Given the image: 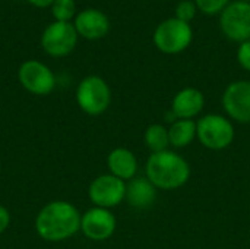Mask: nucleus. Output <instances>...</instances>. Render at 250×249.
Listing matches in <instances>:
<instances>
[{
  "mask_svg": "<svg viewBox=\"0 0 250 249\" xmlns=\"http://www.w3.org/2000/svg\"><path fill=\"white\" fill-rule=\"evenodd\" d=\"M81 219L79 210L69 201H51L38 211L35 230L47 242H62L81 230Z\"/></svg>",
  "mask_w": 250,
  "mask_h": 249,
  "instance_id": "f257e3e1",
  "label": "nucleus"
},
{
  "mask_svg": "<svg viewBox=\"0 0 250 249\" xmlns=\"http://www.w3.org/2000/svg\"><path fill=\"white\" fill-rule=\"evenodd\" d=\"M145 173L157 189L174 191L188 183L190 178V166L177 153L166 150L149 156Z\"/></svg>",
  "mask_w": 250,
  "mask_h": 249,
  "instance_id": "f03ea898",
  "label": "nucleus"
},
{
  "mask_svg": "<svg viewBox=\"0 0 250 249\" xmlns=\"http://www.w3.org/2000/svg\"><path fill=\"white\" fill-rule=\"evenodd\" d=\"M152 40L155 47L161 53L179 54L190 45L193 40V31L190 23L183 22L173 16L163 21L155 28Z\"/></svg>",
  "mask_w": 250,
  "mask_h": 249,
  "instance_id": "7ed1b4c3",
  "label": "nucleus"
},
{
  "mask_svg": "<svg viewBox=\"0 0 250 249\" xmlns=\"http://www.w3.org/2000/svg\"><path fill=\"white\" fill-rule=\"evenodd\" d=\"M75 97L83 113L89 116H98L110 107L111 90L101 76L89 75L79 82Z\"/></svg>",
  "mask_w": 250,
  "mask_h": 249,
  "instance_id": "20e7f679",
  "label": "nucleus"
},
{
  "mask_svg": "<svg viewBox=\"0 0 250 249\" xmlns=\"http://www.w3.org/2000/svg\"><path fill=\"white\" fill-rule=\"evenodd\" d=\"M196 138L205 148L221 151L231 145L234 126L226 116L214 113L205 114L196 122Z\"/></svg>",
  "mask_w": 250,
  "mask_h": 249,
  "instance_id": "39448f33",
  "label": "nucleus"
},
{
  "mask_svg": "<svg viewBox=\"0 0 250 249\" xmlns=\"http://www.w3.org/2000/svg\"><path fill=\"white\" fill-rule=\"evenodd\" d=\"M78 37L73 23L54 21L41 35V47L51 57H64L75 50Z\"/></svg>",
  "mask_w": 250,
  "mask_h": 249,
  "instance_id": "423d86ee",
  "label": "nucleus"
},
{
  "mask_svg": "<svg viewBox=\"0 0 250 249\" xmlns=\"http://www.w3.org/2000/svg\"><path fill=\"white\" fill-rule=\"evenodd\" d=\"M220 28L223 34L237 43L250 40V3L243 0L231 1L220 13Z\"/></svg>",
  "mask_w": 250,
  "mask_h": 249,
  "instance_id": "0eeeda50",
  "label": "nucleus"
},
{
  "mask_svg": "<svg viewBox=\"0 0 250 249\" xmlns=\"http://www.w3.org/2000/svg\"><path fill=\"white\" fill-rule=\"evenodd\" d=\"M88 197L94 207L110 210L126 200V182L110 173L100 175L91 182Z\"/></svg>",
  "mask_w": 250,
  "mask_h": 249,
  "instance_id": "6e6552de",
  "label": "nucleus"
},
{
  "mask_svg": "<svg viewBox=\"0 0 250 249\" xmlns=\"http://www.w3.org/2000/svg\"><path fill=\"white\" fill-rule=\"evenodd\" d=\"M19 84L34 95H48L56 88V75L40 60H26L18 70Z\"/></svg>",
  "mask_w": 250,
  "mask_h": 249,
  "instance_id": "1a4fd4ad",
  "label": "nucleus"
},
{
  "mask_svg": "<svg viewBox=\"0 0 250 249\" xmlns=\"http://www.w3.org/2000/svg\"><path fill=\"white\" fill-rule=\"evenodd\" d=\"M117 220L114 214L107 208L92 207L82 214L81 232L85 238L101 242L110 239L116 232Z\"/></svg>",
  "mask_w": 250,
  "mask_h": 249,
  "instance_id": "9d476101",
  "label": "nucleus"
},
{
  "mask_svg": "<svg viewBox=\"0 0 250 249\" xmlns=\"http://www.w3.org/2000/svg\"><path fill=\"white\" fill-rule=\"evenodd\" d=\"M227 116L239 123H250V81L231 82L221 98Z\"/></svg>",
  "mask_w": 250,
  "mask_h": 249,
  "instance_id": "9b49d317",
  "label": "nucleus"
},
{
  "mask_svg": "<svg viewBox=\"0 0 250 249\" xmlns=\"http://www.w3.org/2000/svg\"><path fill=\"white\" fill-rule=\"evenodd\" d=\"M75 29L78 35L86 40H100L110 31V21L107 15L98 9H85L75 16Z\"/></svg>",
  "mask_w": 250,
  "mask_h": 249,
  "instance_id": "f8f14e48",
  "label": "nucleus"
},
{
  "mask_svg": "<svg viewBox=\"0 0 250 249\" xmlns=\"http://www.w3.org/2000/svg\"><path fill=\"white\" fill-rule=\"evenodd\" d=\"M205 106V97L201 90L188 87L180 90L171 103V113L174 119H189L196 117Z\"/></svg>",
  "mask_w": 250,
  "mask_h": 249,
  "instance_id": "ddd939ff",
  "label": "nucleus"
},
{
  "mask_svg": "<svg viewBox=\"0 0 250 249\" xmlns=\"http://www.w3.org/2000/svg\"><path fill=\"white\" fill-rule=\"evenodd\" d=\"M107 167L110 175L129 182L136 178L138 173V160L135 154L123 147L114 148L107 156Z\"/></svg>",
  "mask_w": 250,
  "mask_h": 249,
  "instance_id": "4468645a",
  "label": "nucleus"
},
{
  "mask_svg": "<svg viewBox=\"0 0 250 249\" xmlns=\"http://www.w3.org/2000/svg\"><path fill=\"white\" fill-rule=\"evenodd\" d=\"M157 198V188L148 178H133L126 185V201L133 208H148Z\"/></svg>",
  "mask_w": 250,
  "mask_h": 249,
  "instance_id": "2eb2a0df",
  "label": "nucleus"
},
{
  "mask_svg": "<svg viewBox=\"0 0 250 249\" xmlns=\"http://www.w3.org/2000/svg\"><path fill=\"white\" fill-rule=\"evenodd\" d=\"M196 138V123L189 119H177L168 128L170 145L176 148H185Z\"/></svg>",
  "mask_w": 250,
  "mask_h": 249,
  "instance_id": "dca6fc26",
  "label": "nucleus"
},
{
  "mask_svg": "<svg viewBox=\"0 0 250 249\" xmlns=\"http://www.w3.org/2000/svg\"><path fill=\"white\" fill-rule=\"evenodd\" d=\"M146 147L151 150V153H161L168 150L170 139H168V129L164 125L154 123L149 125L144 135Z\"/></svg>",
  "mask_w": 250,
  "mask_h": 249,
  "instance_id": "f3484780",
  "label": "nucleus"
},
{
  "mask_svg": "<svg viewBox=\"0 0 250 249\" xmlns=\"http://www.w3.org/2000/svg\"><path fill=\"white\" fill-rule=\"evenodd\" d=\"M51 13L57 22H70L76 16V3L75 0H54Z\"/></svg>",
  "mask_w": 250,
  "mask_h": 249,
  "instance_id": "a211bd4d",
  "label": "nucleus"
},
{
  "mask_svg": "<svg viewBox=\"0 0 250 249\" xmlns=\"http://www.w3.org/2000/svg\"><path fill=\"white\" fill-rule=\"evenodd\" d=\"M198 10H201L205 15H217L221 13L231 0H193Z\"/></svg>",
  "mask_w": 250,
  "mask_h": 249,
  "instance_id": "6ab92c4d",
  "label": "nucleus"
},
{
  "mask_svg": "<svg viewBox=\"0 0 250 249\" xmlns=\"http://www.w3.org/2000/svg\"><path fill=\"white\" fill-rule=\"evenodd\" d=\"M196 10H198V7H196L195 1H192V0H183V1H180L176 6L174 18H177V19H180L183 22L190 23L193 21V18L196 16Z\"/></svg>",
  "mask_w": 250,
  "mask_h": 249,
  "instance_id": "aec40b11",
  "label": "nucleus"
},
{
  "mask_svg": "<svg viewBox=\"0 0 250 249\" xmlns=\"http://www.w3.org/2000/svg\"><path fill=\"white\" fill-rule=\"evenodd\" d=\"M237 62L245 70L250 72V40L240 43L237 48Z\"/></svg>",
  "mask_w": 250,
  "mask_h": 249,
  "instance_id": "412c9836",
  "label": "nucleus"
},
{
  "mask_svg": "<svg viewBox=\"0 0 250 249\" xmlns=\"http://www.w3.org/2000/svg\"><path fill=\"white\" fill-rule=\"evenodd\" d=\"M10 225V213L4 205H0V235L9 227Z\"/></svg>",
  "mask_w": 250,
  "mask_h": 249,
  "instance_id": "4be33fe9",
  "label": "nucleus"
},
{
  "mask_svg": "<svg viewBox=\"0 0 250 249\" xmlns=\"http://www.w3.org/2000/svg\"><path fill=\"white\" fill-rule=\"evenodd\" d=\"M28 1H29L32 6L42 9V7H51V4H53L54 0H28Z\"/></svg>",
  "mask_w": 250,
  "mask_h": 249,
  "instance_id": "5701e85b",
  "label": "nucleus"
},
{
  "mask_svg": "<svg viewBox=\"0 0 250 249\" xmlns=\"http://www.w3.org/2000/svg\"><path fill=\"white\" fill-rule=\"evenodd\" d=\"M0 173H1V163H0Z\"/></svg>",
  "mask_w": 250,
  "mask_h": 249,
  "instance_id": "b1692460",
  "label": "nucleus"
},
{
  "mask_svg": "<svg viewBox=\"0 0 250 249\" xmlns=\"http://www.w3.org/2000/svg\"><path fill=\"white\" fill-rule=\"evenodd\" d=\"M243 1H249V3H250V0H243Z\"/></svg>",
  "mask_w": 250,
  "mask_h": 249,
  "instance_id": "393cba45",
  "label": "nucleus"
}]
</instances>
